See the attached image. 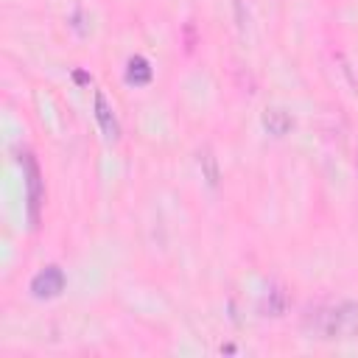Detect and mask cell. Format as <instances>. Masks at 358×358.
<instances>
[{
	"instance_id": "6da1fadb",
	"label": "cell",
	"mask_w": 358,
	"mask_h": 358,
	"mask_svg": "<svg viewBox=\"0 0 358 358\" xmlns=\"http://www.w3.org/2000/svg\"><path fill=\"white\" fill-rule=\"evenodd\" d=\"M316 338H355L358 336V302H338L310 313Z\"/></svg>"
},
{
	"instance_id": "7a4b0ae2",
	"label": "cell",
	"mask_w": 358,
	"mask_h": 358,
	"mask_svg": "<svg viewBox=\"0 0 358 358\" xmlns=\"http://www.w3.org/2000/svg\"><path fill=\"white\" fill-rule=\"evenodd\" d=\"M22 165H25V185H28V213H31V224L36 227L39 221V207H42V176H39V165L31 154L22 157Z\"/></svg>"
},
{
	"instance_id": "3957f363",
	"label": "cell",
	"mask_w": 358,
	"mask_h": 358,
	"mask_svg": "<svg viewBox=\"0 0 358 358\" xmlns=\"http://www.w3.org/2000/svg\"><path fill=\"white\" fill-rule=\"evenodd\" d=\"M62 288H64V271L59 266H48L39 274H34V280H31V294L39 299H50V296L62 294Z\"/></svg>"
},
{
	"instance_id": "277c9868",
	"label": "cell",
	"mask_w": 358,
	"mask_h": 358,
	"mask_svg": "<svg viewBox=\"0 0 358 358\" xmlns=\"http://www.w3.org/2000/svg\"><path fill=\"white\" fill-rule=\"evenodd\" d=\"M95 117H98V123H101V131L106 134V140H117V120H115V112H112V106L106 103V95L98 90L95 92Z\"/></svg>"
},
{
	"instance_id": "5b68a950",
	"label": "cell",
	"mask_w": 358,
	"mask_h": 358,
	"mask_svg": "<svg viewBox=\"0 0 358 358\" xmlns=\"http://www.w3.org/2000/svg\"><path fill=\"white\" fill-rule=\"evenodd\" d=\"M263 126L268 129V134H274V137H285V134L291 131V126H294V117H291L285 109L271 106V109L263 112Z\"/></svg>"
},
{
	"instance_id": "8992f818",
	"label": "cell",
	"mask_w": 358,
	"mask_h": 358,
	"mask_svg": "<svg viewBox=\"0 0 358 358\" xmlns=\"http://www.w3.org/2000/svg\"><path fill=\"white\" fill-rule=\"evenodd\" d=\"M126 81L134 84V87H143L151 81V64L143 59V56H131L129 64H126Z\"/></svg>"
},
{
	"instance_id": "52a82bcc",
	"label": "cell",
	"mask_w": 358,
	"mask_h": 358,
	"mask_svg": "<svg viewBox=\"0 0 358 358\" xmlns=\"http://www.w3.org/2000/svg\"><path fill=\"white\" fill-rule=\"evenodd\" d=\"M199 165H201V176L207 179V185L215 187V185H218V162H215L210 145H201V148H199Z\"/></svg>"
},
{
	"instance_id": "ba28073f",
	"label": "cell",
	"mask_w": 358,
	"mask_h": 358,
	"mask_svg": "<svg viewBox=\"0 0 358 358\" xmlns=\"http://www.w3.org/2000/svg\"><path fill=\"white\" fill-rule=\"evenodd\" d=\"M266 313L268 316H282L285 313V308H288V294H285V288L282 285H271V291L266 294Z\"/></svg>"
}]
</instances>
